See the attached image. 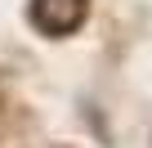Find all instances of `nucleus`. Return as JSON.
I'll return each mask as SVG.
<instances>
[{
    "mask_svg": "<svg viewBox=\"0 0 152 148\" xmlns=\"http://www.w3.org/2000/svg\"><path fill=\"white\" fill-rule=\"evenodd\" d=\"M31 23L45 32V36H72L76 27L85 23L90 14V0H31Z\"/></svg>",
    "mask_w": 152,
    "mask_h": 148,
    "instance_id": "obj_1",
    "label": "nucleus"
}]
</instances>
